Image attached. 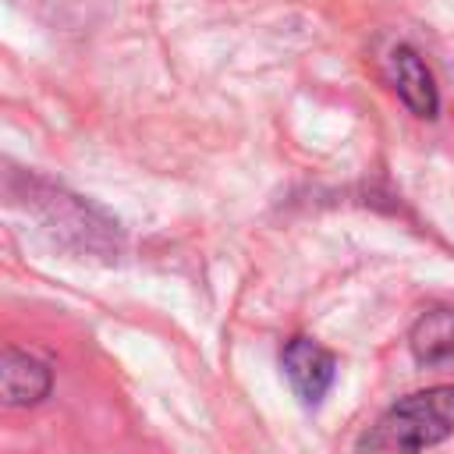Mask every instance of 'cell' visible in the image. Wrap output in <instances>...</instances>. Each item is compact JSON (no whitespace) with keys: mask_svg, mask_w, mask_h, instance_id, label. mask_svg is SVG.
Masks as SVG:
<instances>
[{"mask_svg":"<svg viewBox=\"0 0 454 454\" xmlns=\"http://www.w3.org/2000/svg\"><path fill=\"white\" fill-rule=\"evenodd\" d=\"M408 348L419 365H443L454 358V309H429L415 319Z\"/></svg>","mask_w":454,"mask_h":454,"instance_id":"5","label":"cell"},{"mask_svg":"<svg viewBox=\"0 0 454 454\" xmlns=\"http://www.w3.org/2000/svg\"><path fill=\"white\" fill-rule=\"evenodd\" d=\"M0 387H4V404L11 408H28L35 401H43L53 387V372L46 362H39L28 351L18 348H4V362H0Z\"/></svg>","mask_w":454,"mask_h":454,"instance_id":"4","label":"cell"},{"mask_svg":"<svg viewBox=\"0 0 454 454\" xmlns=\"http://www.w3.org/2000/svg\"><path fill=\"white\" fill-rule=\"evenodd\" d=\"M280 365H284V376L294 390V397L305 404V408H316L326 390L333 387V376H337V358L333 351H326L319 340L312 337H291L284 344V355H280Z\"/></svg>","mask_w":454,"mask_h":454,"instance_id":"2","label":"cell"},{"mask_svg":"<svg viewBox=\"0 0 454 454\" xmlns=\"http://www.w3.org/2000/svg\"><path fill=\"white\" fill-rule=\"evenodd\" d=\"M387 71L394 82V92L401 96V103L415 114V117H436L440 110V92L433 82V71L426 67V60L419 57V50L411 46H394L387 57Z\"/></svg>","mask_w":454,"mask_h":454,"instance_id":"3","label":"cell"},{"mask_svg":"<svg viewBox=\"0 0 454 454\" xmlns=\"http://www.w3.org/2000/svg\"><path fill=\"white\" fill-rule=\"evenodd\" d=\"M454 433V387H426L390 404L355 454H419Z\"/></svg>","mask_w":454,"mask_h":454,"instance_id":"1","label":"cell"}]
</instances>
